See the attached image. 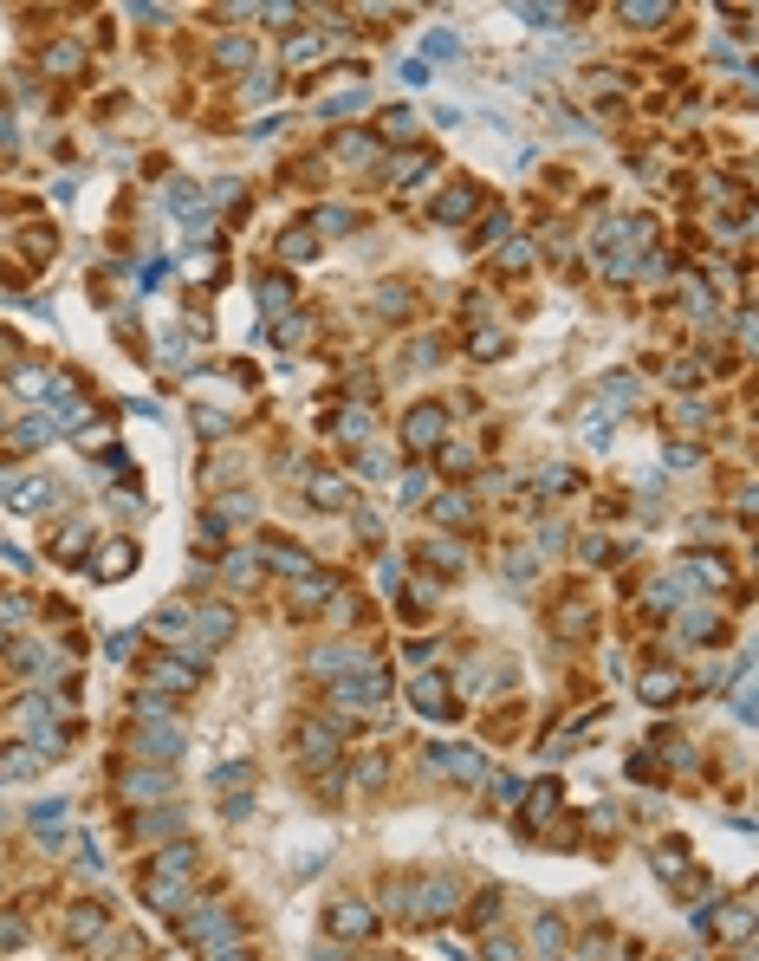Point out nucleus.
Here are the masks:
<instances>
[{
    "mask_svg": "<svg viewBox=\"0 0 759 961\" xmlns=\"http://www.w3.org/2000/svg\"><path fill=\"white\" fill-rule=\"evenodd\" d=\"M389 903L403 909V916H422V923H428V916H448V909L461 903V884H455V877H409V884L396 877V884H389Z\"/></svg>",
    "mask_w": 759,
    "mask_h": 961,
    "instance_id": "f257e3e1",
    "label": "nucleus"
},
{
    "mask_svg": "<svg viewBox=\"0 0 759 961\" xmlns=\"http://www.w3.org/2000/svg\"><path fill=\"white\" fill-rule=\"evenodd\" d=\"M383 689H389V683H383V669H370V663H364V675H357V683H338L331 695H338L344 708H351V702H357V708H377V702H383Z\"/></svg>",
    "mask_w": 759,
    "mask_h": 961,
    "instance_id": "f03ea898",
    "label": "nucleus"
},
{
    "mask_svg": "<svg viewBox=\"0 0 759 961\" xmlns=\"http://www.w3.org/2000/svg\"><path fill=\"white\" fill-rule=\"evenodd\" d=\"M435 767H448L455 780H481V753H467V747H435Z\"/></svg>",
    "mask_w": 759,
    "mask_h": 961,
    "instance_id": "7ed1b4c3",
    "label": "nucleus"
},
{
    "mask_svg": "<svg viewBox=\"0 0 759 961\" xmlns=\"http://www.w3.org/2000/svg\"><path fill=\"white\" fill-rule=\"evenodd\" d=\"M331 929L338 936H370V909L364 903H331Z\"/></svg>",
    "mask_w": 759,
    "mask_h": 961,
    "instance_id": "20e7f679",
    "label": "nucleus"
},
{
    "mask_svg": "<svg viewBox=\"0 0 759 961\" xmlns=\"http://www.w3.org/2000/svg\"><path fill=\"white\" fill-rule=\"evenodd\" d=\"M416 708L422 714H448V683H442V675H422V683H416Z\"/></svg>",
    "mask_w": 759,
    "mask_h": 961,
    "instance_id": "39448f33",
    "label": "nucleus"
},
{
    "mask_svg": "<svg viewBox=\"0 0 759 961\" xmlns=\"http://www.w3.org/2000/svg\"><path fill=\"white\" fill-rule=\"evenodd\" d=\"M188 936H195V942H221V936H234V916H215V909H208V916H188Z\"/></svg>",
    "mask_w": 759,
    "mask_h": 961,
    "instance_id": "423d86ee",
    "label": "nucleus"
},
{
    "mask_svg": "<svg viewBox=\"0 0 759 961\" xmlns=\"http://www.w3.org/2000/svg\"><path fill=\"white\" fill-rule=\"evenodd\" d=\"M227 630H234L227 611H202V617H195V644H227Z\"/></svg>",
    "mask_w": 759,
    "mask_h": 961,
    "instance_id": "0eeeda50",
    "label": "nucleus"
},
{
    "mask_svg": "<svg viewBox=\"0 0 759 961\" xmlns=\"http://www.w3.org/2000/svg\"><path fill=\"white\" fill-rule=\"evenodd\" d=\"M435 215H442V221H467V215H474V189H455V195H442V202H435Z\"/></svg>",
    "mask_w": 759,
    "mask_h": 961,
    "instance_id": "6e6552de",
    "label": "nucleus"
},
{
    "mask_svg": "<svg viewBox=\"0 0 759 961\" xmlns=\"http://www.w3.org/2000/svg\"><path fill=\"white\" fill-rule=\"evenodd\" d=\"M143 747H149L156 760H176V753H182V734H176V728H149V734H143Z\"/></svg>",
    "mask_w": 759,
    "mask_h": 961,
    "instance_id": "1a4fd4ad",
    "label": "nucleus"
},
{
    "mask_svg": "<svg viewBox=\"0 0 759 961\" xmlns=\"http://www.w3.org/2000/svg\"><path fill=\"white\" fill-rule=\"evenodd\" d=\"M124 792H130V799H143V792H169V773H143V767H137V773H124Z\"/></svg>",
    "mask_w": 759,
    "mask_h": 961,
    "instance_id": "9d476101",
    "label": "nucleus"
},
{
    "mask_svg": "<svg viewBox=\"0 0 759 961\" xmlns=\"http://www.w3.org/2000/svg\"><path fill=\"white\" fill-rule=\"evenodd\" d=\"M435 429H442V410H435V403H422V410L409 416V442H428Z\"/></svg>",
    "mask_w": 759,
    "mask_h": 961,
    "instance_id": "9b49d317",
    "label": "nucleus"
},
{
    "mask_svg": "<svg viewBox=\"0 0 759 961\" xmlns=\"http://www.w3.org/2000/svg\"><path fill=\"white\" fill-rule=\"evenodd\" d=\"M98 572H104V578H124V572H130V539H110V552H104Z\"/></svg>",
    "mask_w": 759,
    "mask_h": 961,
    "instance_id": "f8f14e48",
    "label": "nucleus"
},
{
    "mask_svg": "<svg viewBox=\"0 0 759 961\" xmlns=\"http://www.w3.org/2000/svg\"><path fill=\"white\" fill-rule=\"evenodd\" d=\"M312 488H318V507H344V480L338 474H312Z\"/></svg>",
    "mask_w": 759,
    "mask_h": 961,
    "instance_id": "ddd939ff",
    "label": "nucleus"
},
{
    "mask_svg": "<svg viewBox=\"0 0 759 961\" xmlns=\"http://www.w3.org/2000/svg\"><path fill=\"white\" fill-rule=\"evenodd\" d=\"M675 689H682V683H675V675H643V695H649V702H668Z\"/></svg>",
    "mask_w": 759,
    "mask_h": 961,
    "instance_id": "4468645a",
    "label": "nucleus"
},
{
    "mask_svg": "<svg viewBox=\"0 0 759 961\" xmlns=\"http://www.w3.org/2000/svg\"><path fill=\"white\" fill-rule=\"evenodd\" d=\"M260 306H266V312L286 306V279H266V286H260Z\"/></svg>",
    "mask_w": 759,
    "mask_h": 961,
    "instance_id": "2eb2a0df",
    "label": "nucleus"
},
{
    "mask_svg": "<svg viewBox=\"0 0 759 961\" xmlns=\"http://www.w3.org/2000/svg\"><path fill=\"white\" fill-rule=\"evenodd\" d=\"M409 131H416L409 111H389V117H383V137H409Z\"/></svg>",
    "mask_w": 759,
    "mask_h": 961,
    "instance_id": "dca6fc26",
    "label": "nucleus"
},
{
    "mask_svg": "<svg viewBox=\"0 0 759 961\" xmlns=\"http://www.w3.org/2000/svg\"><path fill=\"white\" fill-rule=\"evenodd\" d=\"M286 254H293V260H299V254H312V234H305V228H293V234H286Z\"/></svg>",
    "mask_w": 759,
    "mask_h": 961,
    "instance_id": "f3484780",
    "label": "nucleus"
},
{
    "mask_svg": "<svg viewBox=\"0 0 759 961\" xmlns=\"http://www.w3.org/2000/svg\"><path fill=\"white\" fill-rule=\"evenodd\" d=\"M318 228H331V234H338V228H351V215H344V209H318Z\"/></svg>",
    "mask_w": 759,
    "mask_h": 961,
    "instance_id": "a211bd4d",
    "label": "nucleus"
},
{
    "mask_svg": "<svg viewBox=\"0 0 759 961\" xmlns=\"http://www.w3.org/2000/svg\"><path fill=\"white\" fill-rule=\"evenodd\" d=\"M176 825H182V812H163V819H149V825H137V831H149V838H156V831H176Z\"/></svg>",
    "mask_w": 759,
    "mask_h": 961,
    "instance_id": "6ab92c4d",
    "label": "nucleus"
}]
</instances>
